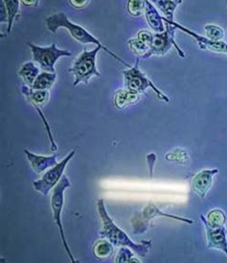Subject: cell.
Masks as SVG:
<instances>
[{"mask_svg":"<svg viewBox=\"0 0 227 263\" xmlns=\"http://www.w3.org/2000/svg\"><path fill=\"white\" fill-rule=\"evenodd\" d=\"M128 263H141L139 259L137 258V257H134V256H132L130 258V260L128 261Z\"/></svg>","mask_w":227,"mask_h":263,"instance_id":"4dcf8cb0","label":"cell"},{"mask_svg":"<svg viewBox=\"0 0 227 263\" xmlns=\"http://www.w3.org/2000/svg\"><path fill=\"white\" fill-rule=\"evenodd\" d=\"M204 29H205L206 37L215 42L221 41L224 37V31L218 25L206 24Z\"/></svg>","mask_w":227,"mask_h":263,"instance_id":"603a6c76","label":"cell"},{"mask_svg":"<svg viewBox=\"0 0 227 263\" xmlns=\"http://www.w3.org/2000/svg\"><path fill=\"white\" fill-rule=\"evenodd\" d=\"M93 253L97 258H109L113 253V245L110 241L100 240L96 243L93 248Z\"/></svg>","mask_w":227,"mask_h":263,"instance_id":"44dd1931","label":"cell"},{"mask_svg":"<svg viewBox=\"0 0 227 263\" xmlns=\"http://www.w3.org/2000/svg\"><path fill=\"white\" fill-rule=\"evenodd\" d=\"M0 10H1V17H0L1 23H3L5 21H7L8 22L7 10H6L5 5H4V3H3L2 0H1V4H0Z\"/></svg>","mask_w":227,"mask_h":263,"instance_id":"f1b7e54d","label":"cell"},{"mask_svg":"<svg viewBox=\"0 0 227 263\" xmlns=\"http://www.w3.org/2000/svg\"><path fill=\"white\" fill-rule=\"evenodd\" d=\"M219 173V169H205L202 170L193 180V190L200 198H205L207 192L210 190L213 184L214 176Z\"/></svg>","mask_w":227,"mask_h":263,"instance_id":"7c38bea8","label":"cell"},{"mask_svg":"<svg viewBox=\"0 0 227 263\" xmlns=\"http://www.w3.org/2000/svg\"><path fill=\"white\" fill-rule=\"evenodd\" d=\"M33 54V60L38 64L39 67L47 72H55V64L58 60L65 56H71L72 54L67 50H61L57 47L56 44H52L48 47H40L33 44H28Z\"/></svg>","mask_w":227,"mask_h":263,"instance_id":"52a82bcc","label":"cell"},{"mask_svg":"<svg viewBox=\"0 0 227 263\" xmlns=\"http://www.w3.org/2000/svg\"><path fill=\"white\" fill-rule=\"evenodd\" d=\"M163 21L166 23V30L163 33H155L153 37V42L151 44V47L146 54L141 57L142 59H148L152 56H162L167 54L173 46H175L179 57L185 58V54L183 50L179 48V46L175 41V34H176V28L172 25L171 23L167 22L165 17H163Z\"/></svg>","mask_w":227,"mask_h":263,"instance_id":"8992f818","label":"cell"},{"mask_svg":"<svg viewBox=\"0 0 227 263\" xmlns=\"http://www.w3.org/2000/svg\"><path fill=\"white\" fill-rule=\"evenodd\" d=\"M128 44H129V47L132 50V53H134L135 55L140 56V57H143L150 49V47L147 44L142 43L137 37L129 40Z\"/></svg>","mask_w":227,"mask_h":263,"instance_id":"cb8c5ba5","label":"cell"},{"mask_svg":"<svg viewBox=\"0 0 227 263\" xmlns=\"http://www.w3.org/2000/svg\"><path fill=\"white\" fill-rule=\"evenodd\" d=\"M200 219L204 224L207 235L208 248L217 249L223 252L227 256V232L224 226L220 228H212L206 222L205 217L201 214Z\"/></svg>","mask_w":227,"mask_h":263,"instance_id":"8fae6325","label":"cell"},{"mask_svg":"<svg viewBox=\"0 0 227 263\" xmlns=\"http://www.w3.org/2000/svg\"><path fill=\"white\" fill-rule=\"evenodd\" d=\"M150 1L155 5V7L157 8L163 15H165L164 17L166 20H168L169 22L174 21V13L180 3L172 1V0H150Z\"/></svg>","mask_w":227,"mask_h":263,"instance_id":"e0dca14e","label":"cell"},{"mask_svg":"<svg viewBox=\"0 0 227 263\" xmlns=\"http://www.w3.org/2000/svg\"><path fill=\"white\" fill-rule=\"evenodd\" d=\"M146 8H145V16H146L148 25L151 27V29L155 33H163L166 27L164 25V21L160 14L158 13L157 9L150 0H145Z\"/></svg>","mask_w":227,"mask_h":263,"instance_id":"5bb4252c","label":"cell"},{"mask_svg":"<svg viewBox=\"0 0 227 263\" xmlns=\"http://www.w3.org/2000/svg\"><path fill=\"white\" fill-rule=\"evenodd\" d=\"M46 26H47L48 30L53 34H55L59 28L64 27L66 30H68L70 35L76 41H78L80 44H97V46H102L104 50L108 52L111 57H113L115 60H117L118 62L122 63L125 66L131 67L129 64H127L122 59L119 58L117 55H115L113 52L110 51L109 48H107L105 46V44H102L92 34H90L88 30L85 29L84 27H81V26L78 25V24H75L73 22H70L65 13H58V14H54V15L48 16L46 18Z\"/></svg>","mask_w":227,"mask_h":263,"instance_id":"7a4b0ae2","label":"cell"},{"mask_svg":"<svg viewBox=\"0 0 227 263\" xmlns=\"http://www.w3.org/2000/svg\"><path fill=\"white\" fill-rule=\"evenodd\" d=\"M24 153L26 155V158L29 161L32 168L37 174H40L45 170L52 168L59 163L57 161L58 156L56 154L52 156H39L30 152L27 149L24 150Z\"/></svg>","mask_w":227,"mask_h":263,"instance_id":"4fadbf2b","label":"cell"},{"mask_svg":"<svg viewBox=\"0 0 227 263\" xmlns=\"http://www.w3.org/2000/svg\"><path fill=\"white\" fill-rule=\"evenodd\" d=\"M167 22L169 23H171L172 25H174L176 27V29H180L181 31H183L184 33L188 34L190 37H194L196 41H197V44H198V47L201 49V50H205V51H211L215 52V53H221V54H224L227 56V44L222 42V41H219V42H215L212 41L210 39H208L207 37H203L199 34H197L193 31L184 27L182 25L176 23L174 22H169L167 20Z\"/></svg>","mask_w":227,"mask_h":263,"instance_id":"30bf717a","label":"cell"},{"mask_svg":"<svg viewBox=\"0 0 227 263\" xmlns=\"http://www.w3.org/2000/svg\"><path fill=\"white\" fill-rule=\"evenodd\" d=\"M205 219L209 226L212 228H220L225 225L226 216L221 210L216 209L208 212Z\"/></svg>","mask_w":227,"mask_h":263,"instance_id":"ffe728a7","label":"cell"},{"mask_svg":"<svg viewBox=\"0 0 227 263\" xmlns=\"http://www.w3.org/2000/svg\"><path fill=\"white\" fill-rule=\"evenodd\" d=\"M132 256H133V253L132 252V249L122 247L117 253L115 263H128Z\"/></svg>","mask_w":227,"mask_h":263,"instance_id":"d4e9b609","label":"cell"},{"mask_svg":"<svg viewBox=\"0 0 227 263\" xmlns=\"http://www.w3.org/2000/svg\"><path fill=\"white\" fill-rule=\"evenodd\" d=\"M70 185H71V183H70L68 177L66 175L63 176L60 182L57 184V186L53 190V192H52L51 208L54 220H55L57 226L59 228L61 242L64 244V247L66 249V254L69 256L71 263H78L76 261V259L74 258L73 255L70 251V247L68 246L65 231H64V227H63V223H61V213H63V209H64V205H65V192L68 187H70Z\"/></svg>","mask_w":227,"mask_h":263,"instance_id":"5b68a950","label":"cell"},{"mask_svg":"<svg viewBox=\"0 0 227 263\" xmlns=\"http://www.w3.org/2000/svg\"><path fill=\"white\" fill-rule=\"evenodd\" d=\"M97 210L102 220L103 230L101 232V235L107 238L109 241L116 247H128L132 249L136 255L145 257L152 248V241L151 240H144L141 243H135L130 238L128 234H126L122 229L114 223L111 219L109 213L107 212L105 201L103 199H99L97 201Z\"/></svg>","mask_w":227,"mask_h":263,"instance_id":"6da1fadb","label":"cell"},{"mask_svg":"<svg viewBox=\"0 0 227 263\" xmlns=\"http://www.w3.org/2000/svg\"><path fill=\"white\" fill-rule=\"evenodd\" d=\"M75 153H76L75 150L71 151L63 161H59L57 165L49 169L42 177L40 180L34 182L33 183L34 189L38 191L42 195L47 196L51 190H54L57 186V184L60 182L66 166H67L68 162L73 159Z\"/></svg>","mask_w":227,"mask_h":263,"instance_id":"ba28073f","label":"cell"},{"mask_svg":"<svg viewBox=\"0 0 227 263\" xmlns=\"http://www.w3.org/2000/svg\"><path fill=\"white\" fill-rule=\"evenodd\" d=\"M155 217H165V218H171V219L177 220L179 222H184L187 224H193V220L188 219L180 217L174 214L170 213H165V212L160 211L156 205H154L153 202H150L147 204L146 206L144 208L142 215L139 218H133L132 219V226H133V233L135 234H141L145 233L148 228L150 226V221L154 219Z\"/></svg>","mask_w":227,"mask_h":263,"instance_id":"9c48e42d","label":"cell"},{"mask_svg":"<svg viewBox=\"0 0 227 263\" xmlns=\"http://www.w3.org/2000/svg\"><path fill=\"white\" fill-rule=\"evenodd\" d=\"M157 160V157L154 153L148 154L147 155V163L149 167V172H150V177L153 178V173H154V165Z\"/></svg>","mask_w":227,"mask_h":263,"instance_id":"4316f807","label":"cell"},{"mask_svg":"<svg viewBox=\"0 0 227 263\" xmlns=\"http://www.w3.org/2000/svg\"><path fill=\"white\" fill-rule=\"evenodd\" d=\"M102 49L104 50L102 46H96L92 51H88L85 49L74 62L73 66L69 70L75 77L74 87L78 86L80 83L88 84L93 76L101 77V73L98 71L96 66V58L99 51Z\"/></svg>","mask_w":227,"mask_h":263,"instance_id":"3957f363","label":"cell"},{"mask_svg":"<svg viewBox=\"0 0 227 263\" xmlns=\"http://www.w3.org/2000/svg\"><path fill=\"white\" fill-rule=\"evenodd\" d=\"M8 13V27L7 34H10L13 23L15 18H19V6H20V0H2Z\"/></svg>","mask_w":227,"mask_h":263,"instance_id":"ac0fdd59","label":"cell"},{"mask_svg":"<svg viewBox=\"0 0 227 263\" xmlns=\"http://www.w3.org/2000/svg\"><path fill=\"white\" fill-rule=\"evenodd\" d=\"M140 100L139 93L132 92L129 89H118L114 93V105L118 110L136 104Z\"/></svg>","mask_w":227,"mask_h":263,"instance_id":"9a60e30c","label":"cell"},{"mask_svg":"<svg viewBox=\"0 0 227 263\" xmlns=\"http://www.w3.org/2000/svg\"><path fill=\"white\" fill-rule=\"evenodd\" d=\"M140 58L137 59L135 66H131L128 69L124 70L122 73L124 75L125 87L127 89L131 90L135 93H145L147 88H151L157 98L164 102H170L168 96L164 95L159 88H156L153 82L143 73L139 68Z\"/></svg>","mask_w":227,"mask_h":263,"instance_id":"277c9868","label":"cell"},{"mask_svg":"<svg viewBox=\"0 0 227 263\" xmlns=\"http://www.w3.org/2000/svg\"><path fill=\"white\" fill-rule=\"evenodd\" d=\"M172 1H175V2H178V3H182V0H172Z\"/></svg>","mask_w":227,"mask_h":263,"instance_id":"1f68e13d","label":"cell"},{"mask_svg":"<svg viewBox=\"0 0 227 263\" xmlns=\"http://www.w3.org/2000/svg\"><path fill=\"white\" fill-rule=\"evenodd\" d=\"M153 37H154V34L147 30H141L137 34V39L142 43L147 44L149 47H151V44L153 42Z\"/></svg>","mask_w":227,"mask_h":263,"instance_id":"484cf974","label":"cell"},{"mask_svg":"<svg viewBox=\"0 0 227 263\" xmlns=\"http://www.w3.org/2000/svg\"><path fill=\"white\" fill-rule=\"evenodd\" d=\"M23 6H27V7H37L38 5L39 0H20Z\"/></svg>","mask_w":227,"mask_h":263,"instance_id":"f546056e","label":"cell"},{"mask_svg":"<svg viewBox=\"0 0 227 263\" xmlns=\"http://www.w3.org/2000/svg\"><path fill=\"white\" fill-rule=\"evenodd\" d=\"M18 74L24 81L25 85L32 88L37 76L39 75V69L33 62H27L22 65Z\"/></svg>","mask_w":227,"mask_h":263,"instance_id":"2e32d148","label":"cell"},{"mask_svg":"<svg viewBox=\"0 0 227 263\" xmlns=\"http://www.w3.org/2000/svg\"><path fill=\"white\" fill-rule=\"evenodd\" d=\"M68 1L72 7L78 10L87 7L90 2V0H68Z\"/></svg>","mask_w":227,"mask_h":263,"instance_id":"83f0119b","label":"cell"},{"mask_svg":"<svg viewBox=\"0 0 227 263\" xmlns=\"http://www.w3.org/2000/svg\"><path fill=\"white\" fill-rule=\"evenodd\" d=\"M57 79V74L43 71L37 76L32 88L35 90H48L53 87Z\"/></svg>","mask_w":227,"mask_h":263,"instance_id":"d6986e66","label":"cell"},{"mask_svg":"<svg viewBox=\"0 0 227 263\" xmlns=\"http://www.w3.org/2000/svg\"><path fill=\"white\" fill-rule=\"evenodd\" d=\"M146 8V2L145 0H128L127 9L130 15L138 17L145 13Z\"/></svg>","mask_w":227,"mask_h":263,"instance_id":"7402d4cb","label":"cell"}]
</instances>
